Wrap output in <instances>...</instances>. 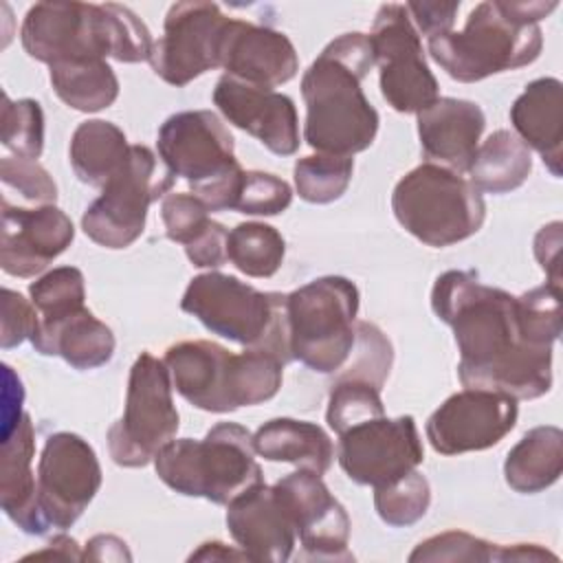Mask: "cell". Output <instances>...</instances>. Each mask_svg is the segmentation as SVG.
Here are the masks:
<instances>
[{"label": "cell", "mask_w": 563, "mask_h": 563, "mask_svg": "<svg viewBox=\"0 0 563 563\" xmlns=\"http://www.w3.org/2000/svg\"><path fill=\"white\" fill-rule=\"evenodd\" d=\"M431 308L453 328L464 387L499 391L515 400H534L550 391L552 347L526 341L517 297L482 284L475 271H446L433 284Z\"/></svg>", "instance_id": "6da1fadb"}, {"label": "cell", "mask_w": 563, "mask_h": 563, "mask_svg": "<svg viewBox=\"0 0 563 563\" xmlns=\"http://www.w3.org/2000/svg\"><path fill=\"white\" fill-rule=\"evenodd\" d=\"M372 66L367 35L343 33L303 73V139L319 154L352 156L374 143L380 119L361 88Z\"/></svg>", "instance_id": "7a4b0ae2"}, {"label": "cell", "mask_w": 563, "mask_h": 563, "mask_svg": "<svg viewBox=\"0 0 563 563\" xmlns=\"http://www.w3.org/2000/svg\"><path fill=\"white\" fill-rule=\"evenodd\" d=\"M24 51L48 66L112 57L123 64L150 62L154 40L145 22L123 4L37 2L22 22Z\"/></svg>", "instance_id": "3957f363"}, {"label": "cell", "mask_w": 563, "mask_h": 563, "mask_svg": "<svg viewBox=\"0 0 563 563\" xmlns=\"http://www.w3.org/2000/svg\"><path fill=\"white\" fill-rule=\"evenodd\" d=\"M174 389L194 407L229 413L271 400L284 378V363L264 350L240 354L213 341H178L165 350Z\"/></svg>", "instance_id": "277c9868"}, {"label": "cell", "mask_w": 563, "mask_h": 563, "mask_svg": "<svg viewBox=\"0 0 563 563\" xmlns=\"http://www.w3.org/2000/svg\"><path fill=\"white\" fill-rule=\"evenodd\" d=\"M158 479L185 497H205L229 506L235 497L264 484L255 462L253 435L235 422H220L202 440L167 442L154 457Z\"/></svg>", "instance_id": "5b68a950"}, {"label": "cell", "mask_w": 563, "mask_h": 563, "mask_svg": "<svg viewBox=\"0 0 563 563\" xmlns=\"http://www.w3.org/2000/svg\"><path fill=\"white\" fill-rule=\"evenodd\" d=\"M543 46L539 24L521 20L510 2H479L460 33L429 40V55L455 81L473 84L532 64Z\"/></svg>", "instance_id": "8992f818"}, {"label": "cell", "mask_w": 563, "mask_h": 563, "mask_svg": "<svg viewBox=\"0 0 563 563\" xmlns=\"http://www.w3.org/2000/svg\"><path fill=\"white\" fill-rule=\"evenodd\" d=\"M180 308L222 339L271 352L284 365L292 361L282 292H262L233 275L209 271L189 282Z\"/></svg>", "instance_id": "52a82bcc"}, {"label": "cell", "mask_w": 563, "mask_h": 563, "mask_svg": "<svg viewBox=\"0 0 563 563\" xmlns=\"http://www.w3.org/2000/svg\"><path fill=\"white\" fill-rule=\"evenodd\" d=\"M158 156L209 211L233 209L244 176L233 136L211 110L176 112L158 128Z\"/></svg>", "instance_id": "ba28073f"}, {"label": "cell", "mask_w": 563, "mask_h": 563, "mask_svg": "<svg viewBox=\"0 0 563 563\" xmlns=\"http://www.w3.org/2000/svg\"><path fill=\"white\" fill-rule=\"evenodd\" d=\"M391 211L398 224L416 240L444 249L482 229L486 202L475 185L457 172L422 163L396 183Z\"/></svg>", "instance_id": "9c48e42d"}, {"label": "cell", "mask_w": 563, "mask_h": 563, "mask_svg": "<svg viewBox=\"0 0 563 563\" xmlns=\"http://www.w3.org/2000/svg\"><path fill=\"white\" fill-rule=\"evenodd\" d=\"M358 288L341 275H325L286 295L292 361L319 374L345 367L356 341Z\"/></svg>", "instance_id": "30bf717a"}, {"label": "cell", "mask_w": 563, "mask_h": 563, "mask_svg": "<svg viewBox=\"0 0 563 563\" xmlns=\"http://www.w3.org/2000/svg\"><path fill=\"white\" fill-rule=\"evenodd\" d=\"M172 389L167 365L154 354L141 352L130 369L123 416L108 429V451L114 464L145 466L176 438L178 411Z\"/></svg>", "instance_id": "8fae6325"}, {"label": "cell", "mask_w": 563, "mask_h": 563, "mask_svg": "<svg viewBox=\"0 0 563 563\" xmlns=\"http://www.w3.org/2000/svg\"><path fill=\"white\" fill-rule=\"evenodd\" d=\"M174 178L167 167H158L150 147L132 145L123 167L84 211V233L99 246L128 249L141 238L150 205L172 189Z\"/></svg>", "instance_id": "7c38bea8"}, {"label": "cell", "mask_w": 563, "mask_h": 563, "mask_svg": "<svg viewBox=\"0 0 563 563\" xmlns=\"http://www.w3.org/2000/svg\"><path fill=\"white\" fill-rule=\"evenodd\" d=\"M380 73V92L396 112H422L440 99L438 79L405 4H380L367 35Z\"/></svg>", "instance_id": "4fadbf2b"}, {"label": "cell", "mask_w": 563, "mask_h": 563, "mask_svg": "<svg viewBox=\"0 0 563 563\" xmlns=\"http://www.w3.org/2000/svg\"><path fill=\"white\" fill-rule=\"evenodd\" d=\"M101 488L95 449L77 433L48 435L37 462V512L46 528H70Z\"/></svg>", "instance_id": "5bb4252c"}, {"label": "cell", "mask_w": 563, "mask_h": 563, "mask_svg": "<svg viewBox=\"0 0 563 563\" xmlns=\"http://www.w3.org/2000/svg\"><path fill=\"white\" fill-rule=\"evenodd\" d=\"M229 15L213 2H176L165 15V33L152 46L150 66L167 84L183 88L220 68V46Z\"/></svg>", "instance_id": "9a60e30c"}, {"label": "cell", "mask_w": 563, "mask_h": 563, "mask_svg": "<svg viewBox=\"0 0 563 563\" xmlns=\"http://www.w3.org/2000/svg\"><path fill=\"white\" fill-rule=\"evenodd\" d=\"M422 460L424 449L411 416L369 418L339 435V464L361 486H385Z\"/></svg>", "instance_id": "2e32d148"}, {"label": "cell", "mask_w": 563, "mask_h": 563, "mask_svg": "<svg viewBox=\"0 0 563 563\" xmlns=\"http://www.w3.org/2000/svg\"><path fill=\"white\" fill-rule=\"evenodd\" d=\"M517 400L488 389L449 396L427 420V440L442 455L484 451L499 444L517 424Z\"/></svg>", "instance_id": "e0dca14e"}, {"label": "cell", "mask_w": 563, "mask_h": 563, "mask_svg": "<svg viewBox=\"0 0 563 563\" xmlns=\"http://www.w3.org/2000/svg\"><path fill=\"white\" fill-rule=\"evenodd\" d=\"M303 552L321 561H352L347 550L350 517L332 497L321 475L299 468L275 484Z\"/></svg>", "instance_id": "ac0fdd59"}, {"label": "cell", "mask_w": 563, "mask_h": 563, "mask_svg": "<svg viewBox=\"0 0 563 563\" xmlns=\"http://www.w3.org/2000/svg\"><path fill=\"white\" fill-rule=\"evenodd\" d=\"M75 227L55 205L22 207L2 200L0 266L13 277H33L73 242Z\"/></svg>", "instance_id": "d6986e66"}, {"label": "cell", "mask_w": 563, "mask_h": 563, "mask_svg": "<svg viewBox=\"0 0 563 563\" xmlns=\"http://www.w3.org/2000/svg\"><path fill=\"white\" fill-rule=\"evenodd\" d=\"M213 103L229 123L255 136L273 154L290 156L297 152L299 121L288 95L222 75L213 88Z\"/></svg>", "instance_id": "ffe728a7"}, {"label": "cell", "mask_w": 563, "mask_h": 563, "mask_svg": "<svg viewBox=\"0 0 563 563\" xmlns=\"http://www.w3.org/2000/svg\"><path fill=\"white\" fill-rule=\"evenodd\" d=\"M220 68L240 81L275 88L297 75L299 59L286 33L231 18L220 46Z\"/></svg>", "instance_id": "44dd1931"}, {"label": "cell", "mask_w": 563, "mask_h": 563, "mask_svg": "<svg viewBox=\"0 0 563 563\" xmlns=\"http://www.w3.org/2000/svg\"><path fill=\"white\" fill-rule=\"evenodd\" d=\"M227 508V528L251 561L284 563L290 559L297 532L275 486H253Z\"/></svg>", "instance_id": "7402d4cb"}, {"label": "cell", "mask_w": 563, "mask_h": 563, "mask_svg": "<svg viewBox=\"0 0 563 563\" xmlns=\"http://www.w3.org/2000/svg\"><path fill=\"white\" fill-rule=\"evenodd\" d=\"M486 117L475 101L440 97L418 112V136L427 163L468 172L479 147Z\"/></svg>", "instance_id": "603a6c76"}, {"label": "cell", "mask_w": 563, "mask_h": 563, "mask_svg": "<svg viewBox=\"0 0 563 563\" xmlns=\"http://www.w3.org/2000/svg\"><path fill=\"white\" fill-rule=\"evenodd\" d=\"M35 431L31 416L2 435L0 453V506L4 515L26 534H46L37 512V479L33 475Z\"/></svg>", "instance_id": "cb8c5ba5"}, {"label": "cell", "mask_w": 563, "mask_h": 563, "mask_svg": "<svg viewBox=\"0 0 563 563\" xmlns=\"http://www.w3.org/2000/svg\"><path fill=\"white\" fill-rule=\"evenodd\" d=\"M563 84L556 77H539L526 86L510 108V121L517 136L530 150H537L552 176L563 169Z\"/></svg>", "instance_id": "d4e9b609"}, {"label": "cell", "mask_w": 563, "mask_h": 563, "mask_svg": "<svg viewBox=\"0 0 563 563\" xmlns=\"http://www.w3.org/2000/svg\"><path fill=\"white\" fill-rule=\"evenodd\" d=\"M31 343L42 356H62L70 367L81 372L106 365L117 347L112 330L88 308L53 323L37 321Z\"/></svg>", "instance_id": "484cf974"}, {"label": "cell", "mask_w": 563, "mask_h": 563, "mask_svg": "<svg viewBox=\"0 0 563 563\" xmlns=\"http://www.w3.org/2000/svg\"><path fill=\"white\" fill-rule=\"evenodd\" d=\"M255 453L268 462H288L323 475L334 457L330 435L314 422L273 418L253 433Z\"/></svg>", "instance_id": "4316f807"}, {"label": "cell", "mask_w": 563, "mask_h": 563, "mask_svg": "<svg viewBox=\"0 0 563 563\" xmlns=\"http://www.w3.org/2000/svg\"><path fill=\"white\" fill-rule=\"evenodd\" d=\"M563 473V431L552 424L530 429L506 455V484L521 495H534L559 482Z\"/></svg>", "instance_id": "83f0119b"}, {"label": "cell", "mask_w": 563, "mask_h": 563, "mask_svg": "<svg viewBox=\"0 0 563 563\" xmlns=\"http://www.w3.org/2000/svg\"><path fill=\"white\" fill-rule=\"evenodd\" d=\"M130 143L123 130L103 119L77 125L70 139V167L75 176L92 187H103L128 161Z\"/></svg>", "instance_id": "f1b7e54d"}, {"label": "cell", "mask_w": 563, "mask_h": 563, "mask_svg": "<svg viewBox=\"0 0 563 563\" xmlns=\"http://www.w3.org/2000/svg\"><path fill=\"white\" fill-rule=\"evenodd\" d=\"M532 172V154L510 130L493 132L479 147L468 169L477 191L508 194L521 187Z\"/></svg>", "instance_id": "f546056e"}, {"label": "cell", "mask_w": 563, "mask_h": 563, "mask_svg": "<svg viewBox=\"0 0 563 563\" xmlns=\"http://www.w3.org/2000/svg\"><path fill=\"white\" fill-rule=\"evenodd\" d=\"M48 68L53 90L73 110L99 112L119 97V79L106 59L62 62Z\"/></svg>", "instance_id": "4dcf8cb0"}, {"label": "cell", "mask_w": 563, "mask_h": 563, "mask_svg": "<svg viewBox=\"0 0 563 563\" xmlns=\"http://www.w3.org/2000/svg\"><path fill=\"white\" fill-rule=\"evenodd\" d=\"M227 255L249 277H273L286 255L282 233L264 222H242L229 231Z\"/></svg>", "instance_id": "1f68e13d"}, {"label": "cell", "mask_w": 563, "mask_h": 563, "mask_svg": "<svg viewBox=\"0 0 563 563\" xmlns=\"http://www.w3.org/2000/svg\"><path fill=\"white\" fill-rule=\"evenodd\" d=\"M352 156L312 154L295 163V189L301 200L312 205H328L339 200L352 180Z\"/></svg>", "instance_id": "d6a6232c"}, {"label": "cell", "mask_w": 563, "mask_h": 563, "mask_svg": "<svg viewBox=\"0 0 563 563\" xmlns=\"http://www.w3.org/2000/svg\"><path fill=\"white\" fill-rule=\"evenodd\" d=\"M29 295L42 323L66 319L73 312L86 308L84 273L75 266L53 268L29 286Z\"/></svg>", "instance_id": "836d02e7"}, {"label": "cell", "mask_w": 563, "mask_h": 563, "mask_svg": "<svg viewBox=\"0 0 563 563\" xmlns=\"http://www.w3.org/2000/svg\"><path fill=\"white\" fill-rule=\"evenodd\" d=\"M431 504V486L420 471L374 488V508L378 517L394 528H407L420 521Z\"/></svg>", "instance_id": "e575fe53"}, {"label": "cell", "mask_w": 563, "mask_h": 563, "mask_svg": "<svg viewBox=\"0 0 563 563\" xmlns=\"http://www.w3.org/2000/svg\"><path fill=\"white\" fill-rule=\"evenodd\" d=\"M0 141L15 158L37 161L44 150V112L35 99L13 101L2 95Z\"/></svg>", "instance_id": "d590c367"}, {"label": "cell", "mask_w": 563, "mask_h": 563, "mask_svg": "<svg viewBox=\"0 0 563 563\" xmlns=\"http://www.w3.org/2000/svg\"><path fill=\"white\" fill-rule=\"evenodd\" d=\"M385 416V407L380 400V387L367 380L339 376L328 396L325 420L330 429L341 435L350 427L365 422L369 418Z\"/></svg>", "instance_id": "8d00e7d4"}, {"label": "cell", "mask_w": 563, "mask_h": 563, "mask_svg": "<svg viewBox=\"0 0 563 563\" xmlns=\"http://www.w3.org/2000/svg\"><path fill=\"white\" fill-rule=\"evenodd\" d=\"M517 314L526 341L552 347L561 334V288L543 284L519 295Z\"/></svg>", "instance_id": "74e56055"}, {"label": "cell", "mask_w": 563, "mask_h": 563, "mask_svg": "<svg viewBox=\"0 0 563 563\" xmlns=\"http://www.w3.org/2000/svg\"><path fill=\"white\" fill-rule=\"evenodd\" d=\"M292 202L290 185L268 172H244L233 211L246 216H277L284 213Z\"/></svg>", "instance_id": "f35d334b"}, {"label": "cell", "mask_w": 563, "mask_h": 563, "mask_svg": "<svg viewBox=\"0 0 563 563\" xmlns=\"http://www.w3.org/2000/svg\"><path fill=\"white\" fill-rule=\"evenodd\" d=\"M0 180L4 198L15 194L22 202L46 207L57 200V185L37 161L7 156L0 161Z\"/></svg>", "instance_id": "ab89813d"}, {"label": "cell", "mask_w": 563, "mask_h": 563, "mask_svg": "<svg viewBox=\"0 0 563 563\" xmlns=\"http://www.w3.org/2000/svg\"><path fill=\"white\" fill-rule=\"evenodd\" d=\"M497 545L462 530L433 534L416 545L409 561H495Z\"/></svg>", "instance_id": "60d3db41"}, {"label": "cell", "mask_w": 563, "mask_h": 563, "mask_svg": "<svg viewBox=\"0 0 563 563\" xmlns=\"http://www.w3.org/2000/svg\"><path fill=\"white\" fill-rule=\"evenodd\" d=\"M356 343H358L356 358L350 356L352 363L341 376L367 380V383H374L376 387H383L385 378L389 376V367L394 358L391 343L374 323H367V321H356Z\"/></svg>", "instance_id": "b9f144b4"}, {"label": "cell", "mask_w": 563, "mask_h": 563, "mask_svg": "<svg viewBox=\"0 0 563 563\" xmlns=\"http://www.w3.org/2000/svg\"><path fill=\"white\" fill-rule=\"evenodd\" d=\"M161 218L172 242L191 244L211 222L207 205L194 194H167L161 202Z\"/></svg>", "instance_id": "7bdbcfd3"}, {"label": "cell", "mask_w": 563, "mask_h": 563, "mask_svg": "<svg viewBox=\"0 0 563 563\" xmlns=\"http://www.w3.org/2000/svg\"><path fill=\"white\" fill-rule=\"evenodd\" d=\"M2 330L0 345L4 350L20 345L24 339H31L37 328V310L20 292L2 288Z\"/></svg>", "instance_id": "ee69618b"}, {"label": "cell", "mask_w": 563, "mask_h": 563, "mask_svg": "<svg viewBox=\"0 0 563 563\" xmlns=\"http://www.w3.org/2000/svg\"><path fill=\"white\" fill-rule=\"evenodd\" d=\"M227 240L229 231L224 229V224L211 220L209 227L191 244L185 246V253L189 262L198 268H218L229 260Z\"/></svg>", "instance_id": "f6af8a7d"}, {"label": "cell", "mask_w": 563, "mask_h": 563, "mask_svg": "<svg viewBox=\"0 0 563 563\" xmlns=\"http://www.w3.org/2000/svg\"><path fill=\"white\" fill-rule=\"evenodd\" d=\"M405 9L411 18V24H416V31L431 40L453 29L460 2H407Z\"/></svg>", "instance_id": "bcb514c9"}, {"label": "cell", "mask_w": 563, "mask_h": 563, "mask_svg": "<svg viewBox=\"0 0 563 563\" xmlns=\"http://www.w3.org/2000/svg\"><path fill=\"white\" fill-rule=\"evenodd\" d=\"M561 246H563V224L559 220L545 224L534 235V257L548 275V284L561 288Z\"/></svg>", "instance_id": "7dc6e473"}, {"label": "cell", "mask_w": 563, "mask_h": 563, "mask_svg": "<svg viewBox=\"0 0 563 563\" xmlns=\"http://www.w3.org/2000/svg\"><path fill=\"white\" fill-rule=\"evenodd\" d=\"M4 369V389H2V435L11 433V429L22 420V400H24V389L20 378L13 374L9 365Z\"/></svg>", "instance_id": "c3c4849f"}, {"label": "cell", "mask_w": 563, "mask_h": 563, "mask_svg": "<svg viewBox=\"0 0 563 563\" xmlns=\"http://www.w3.org/2000/svg\"><path fill=\"white\" fill-rule=\"evenodd\" d=\"M84 561H132L128 543L114 534H95L84 550Z\"/></svg>", "instance_id": "681fc988"}, {"label": "cell", "mask_w": 563, "mask_h": 563, "mask_svg": "<svg viewBox=\"0 0 563 563\" xmlns=\"http://www.w3.org/2000/svg\"><path fill=\"white\" fill-rule=\"evenodd\" d=\"M26 559H53V561H84V552H79V545L73 537L57 534L53 537L44 550L31 552L24 556Z\"/></svg>", "instance_id": "f907efd6"}, {"label": "cell", "mask_w": 563, "mask_h": 563, "mask_svg": "<svg viewBox=\"0 0 563 563\" xmlns=\"http://www.w3.org/2000/svg\"><path fill=\"white\" fill-rule=\"evenodd\" d=\"M556 561L559 556L537 543H515V545H497L495 561Z\"/></svg>", "instance_id": "816d5d0a"}, {"label": "cell", "mask_w": 563, "mask_h": 563, "mask_svg": "<svg viewBox=\"0 0 563 563\" xmlns=\"http://www.w3.org/2000/svg\"><path fill=\"white\" fill-rule=\"evenodd\" d=\"M231 559H246V561H251L249 554L240 545L229 548V545H224L220 541H207L196 552L189 554V561H231Z\"/></svg>", "instance_id": "f5cc1de1"}]
</instances>
